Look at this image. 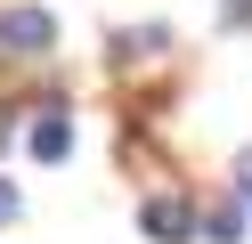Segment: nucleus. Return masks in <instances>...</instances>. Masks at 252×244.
I'll return each instance as SVG.
<instances>
[{"instance_id": "nucleus-1", "label": "nucleus", "mask_w": 252, "mask_h": 244, "mask_svg": "<svg viewBox=\"0 0 252 244\" xmlns=\"http://www.w3.org/2000/svg\"><path fill=\"white\" fill-rule=\"evenodd\" d=\"M57 49V16L33 8V0H17V8H0V65H33Z\"/></svg>"}, {"instance_id": "nucleus-2", "label": "nucleus", "mask_w": 252, "mask_h": 244, "mask_svg": "<svg viewBox=\"0 0 252 244\" xmlns=\"http://www.w3.org/2000/svg\"><path fill=\"white\" fill-rule=\"evenodd\" d=\"M138 228H147V236H163V244H179V236H195V204H187V195H147Z\"/></svg>"}, {"instance_id": "nucleus-3", "label": "nucleus", "mask_w": 252, "mask_h": 244, "mask_svg": "<svg viewBox=\"0 0 252 244\" xmlns=\"http://www.w3.org/2000/svg\"><path fill=\"white\" fill-rule=\"evenodd\" d=\"M33 155L41 163H65L73 155V114H33Z\"/></svg>"}, {"instance_id": "nucleus-4", "label": "nucleus", "mask_w": 252, "mask_h": 244, "mask_svg": "<svg viewBox=\"0 0 252 244\" xmlns=\"http://www.w3.org/2000/svg\"><path fill=\"white\" fill-rule=\"evenodd\" d=\"M195 228H212V236H220V244H228V236H236V228H244V211H236V204H212V211H203V220H195Z\"/></svg>"}, {"instance_id": "nucleus-5", "label": "nucleus", "mask_w": 252, "mask_h": 244, "mask_svg": "<svg viewBox=\"0 0 252 244\" xmlns=\"http://www.w3.org/2000/svg\"><path fill=\"white\" fill-rule=\"evenodd\" d=\"M236 195H244V204H252V146H244V155H236Z\"/></svg>"}, {"instance_id": "nucleus-6", "label": "nucleus", "mask_w": 252, "mask_h": 244, "mask_svg": "<svg viewBox=\"0 0 252 244\" xmlns=\"http://www.w3.org/2000/svg\"><path fill=\"white\" fill-rule=\"evenodd\" d=\"M0 220H17V187H0Z\"/></svg>"}, {"instance_id": "nucleus-7", "label": "nucleus", "mask_w": 252, "mask_h": 244, "mask_svg": "<svg viewBox=\"0 0 252 244\" xmlns=\"http://www.w3.org/2000/svg\"><path fill=\"white\" fill-rule=\"evenodd\" d=\"M0 139H8V114H0Z\"/></svg>"}]
</instances>
